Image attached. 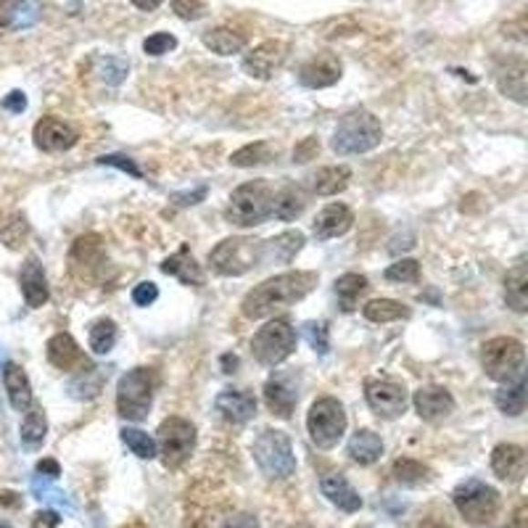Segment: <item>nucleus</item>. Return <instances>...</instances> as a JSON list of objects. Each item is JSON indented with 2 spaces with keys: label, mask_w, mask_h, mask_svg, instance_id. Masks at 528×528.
I'll return each instance as SVG.
<instances>
[{
  "label": "nucleus",
  "mask_w": 528,
  "mask_h": 528,
  "mask_svg": "<svg viewBox=\"0 0 528 528\" xmlns=\"http://www.w3.org/2000/svg\"><path fill=\"white\" fill-rule=\"evenodd\" d=\"M317 273L312 270H296V273H283V275L270 277L264 283H259L256 288H252L243 302H241V312L249 320H262L270 317L280 309H288L294 304L304 302L315 285H317Z\"/></svg>",
  "instance_id": "f257e3e1"
},
{
  "label": "nucleus",
  "mask_w": 528,
  "mask_h": 528,
  "mask_svg": "<svg viewBox=\"0 0 528 528\" xmlns=\"http://www.w3.org/2000/svg\"><path fill=\"white\" fill-rule=\"evenodd\" d=\"M273 202H275V188L267 180L243 182L230 196L225 209L227 223L238 227L264 225L273 217Z\"/></svg>",
  "instance_id": "f03ea898"
},
{
  "label": "nucleus",
  "mask_w": 528,
  "mask_h": 528,
  "mask_svg": "<svg viewBox=\"0 0 528 528\" xmlns=\"http://www.w3.org/2000/svg\"><path fill=\"white\" fill-rule=\"evenodd\" d=\"M383 140V127L365 109L349 111L347 117H341V122L333 132L330 149L338 156H354V153H368L380 146Z\"/></svg>",
  "instance_id": "7ed1b4c3"
},
{
  "label": "nucleus",
  "mask_w": 528,
  "mask_h": 528,
  "mask_svg": "<svg viewBox=\"0 0 528 528\" xmlns=\"http://www.w3.org/2000/svg\"><path fill=\"white\" fill-rule=\"evenodd\" d=\"M209 264L217 275L241 277L254 267H264V246L254 238H225L209 252Z\"/></svg>",
  "instance_id": "20e7f679"
},
{
  "label": "nucleus",
  "mask_w": 528,
  "mask_h": 528,
  "mask_svg": "<svg viewBox=\"0 0 528 528\" xmlns=\"http://www.w3.org/2000/svg\"><path fill=\"white\" fill-rule=\"evenodd\" d=\"M481 368L483 373L497 380V383H510L523 376L526 368V347L518 338L510 336H497L489 338L481 347Z\"/></svg>",
  "instance_id": "39448f33"
},
{
  "label": "nucleus",
  "mask_w": 528,
  "mask_h": 528,
  "mask_svg": "<svg viewBox=\"0 0 528 528\" xmlns=\"http://www.w3.org/2000/svg\"><path fill=\"white\" fill-rule=\"evenodd\" d=\"M153 388H156V373L151 368H135L125 373L117 386V412L129 423L146 420L151 412Z\"/></svg>",
  "instance_id": "423d86ee"
},
{
  "label": "nucleus",
  "mask_w": 528,
  "mask_h": 528,
  "mask_svg": "<svg viewBox=\"0 0 528 528\" xmlns=\"http://www.w3.org/2000/svg\"><path fill=\"white\" fill-rule=\"evenodd\" d=\"M252 452L259 471L267 478H291L296 473V454L291 447V439L283 430L264 428L256 436Z\"/></svg>",
  "instance_id": "0eeeda50"
},
{
  "label": "nucleus",
  "mask_w": 528,
  "mask_h": 528,
  "mask_svg": "<svg viewBox=\"0 0 528 528\" xmlns=\"http://www.w3.org/2000/svg\"><path fill=\"white\" fill-rule=\"evenodd\" d=\"M347 412H344V404L333 397H323L309 407V415H306V430L312 436V441L320 447V450H333L344 433H347Z\"/></svg>",
  "instance_id": "6e6552de"
},
{
  "label": "nucleus",
  "mask_w": 528,
  "mask_h": 528,
  "mask_svg": "<svg viewBox=\"0 0 528 528\" xmlns=\"http://www.w3.org/2000/svg\"><path fill=\"white\" fill-rule=\"evenodd\" d=\"M296 349V330L288 320H273L262 326L252 338L254 359L264 368H277Z\"/></svg>",
  "instance_id": "1a4fd4ad"
},
{
  "label": "nucleus",
  "mask_w": 528,
  "mask_h": 528,
  "mask_svg": "<svg viewBox=\"0 0 528 528\" xmlns=\"http://www.w3.org/2000/svg\"><path fill=\"white\" fill-rule=\"evenodd\" d=\"M457 512L468 521V523H486L497 515L500 510V494L497 489H492L489 483L471 478L465 483H460L452 494Z\"/></svg>",
  "instance_id": "9d476101"
},
{
  "label": "nucleus",
  "mask_w": 528,
  "mask_h": 528,
  "mask_svg": "<svg viewBox=\"0 0 528 528\" xmlns=\"http://www.w3.org/2000/svg\"><path fill=\"white\" fill-rule=\"evenodd\" d=\"M156 433H159L156 447H161L164 468L170 471L182 468L196 450V426L185 418H167Z\"/></svg>",
  "instance_id": "9b49d317"
},
{
  "label": "nucleus",
  "mask_w": 528,
  "mask_h": 528,
  "mask_svg": "<svg viewBox=\"0 0 528 528\" xmlns=\"http://www.w3.org/2000/svg\"><path fill=\"white\" fill-rule=\"evenodd\" d=\"M365 399H368V407L383 420H394V418L404 415V409L409 404L407 388H404L402 383L388 380V378H370V380H365Z\"/></svg>",
  "instance_id": "f8f14e48"
},
{
  "label": "nucleus",
  "mask_w": 528,
  "mask_h": 528,
  "mask_svg": "<svg viewBox=\"0 0 528 528\" xmlns=\"http://www.w3.org/2000/svg\"><path fill=\"white\" fill-rule=\"evenodd\" d=\"M69 264H72V275L79 280H96L103 275L106 267V249H103L101 235L90 233V235H79L69 252Z\"/></svg>",
  "instance_id": "ddd939ff"
},
{
  "label": "nucleus",
  "mask_w": 528,
  "mask_h": 528,
  "mask_svg": "<svg viewBox=\"0 0 528 528\" xmlns=\"http://www.w3.org/2000/svg\"><path fill=\"white\" fill-rule=\"evenodd\" d=\"M264 404H267V409L273 415L288 420L294 415L296 404H299V380H296V376L277 370V373L267 378V383H264Z\"/></svg>",
  "instance_id": "4468645a"
},
{
  "label": "nucleus",
  "mask_w": 528,
  "mask_h": 528,
  "mask_svg": "<svg viewBox=\"0 0 528 528\" xmlns=\"http://www.w3.org/2000/svg\"><path fill=\"white\" fill-rule=\"evenodd\" d=\"M35 146L43 153H64L69 149H75L79 135L69 122L58 119V117H43L35 129H32Z\"/></svg>",
  "instance_id": "2eb2a0df"
},
{
  "label": "nucleus",
  "mask_w": 528,
  "mask_h": 528,
  "mask_svg": "<svg viewBox=\"0 0 528 528\" xmlns=\"http://www.w3.org/2000/svg\"><path fill=\"white\" fill-rule=\"evenodd\" d=\"M285 56H288V46L283 40H264L243 56L241 67L254 79H270L275 75V69L283 67Z\"/></svg>",
  "instance_id": "dca6fc26"
},
{
  "label": "nucleus",
  "mask_w": 528,
  "mask_h": 528,
  "mask_svg": "<svg viewBox=\"0 0 528 528\" xmlns=\"http://www.w3.org/2000/svg\"><path fill=\"white\" fill-rule=\"evenodd\" d=\"M412 404L418 409V415L426 423H441L444 418H450L454 412V397L444 388V386H423L420 391H415Z\"/></svg>",
  "instance_id": "f3484780"
},
{
  "label": "nucleus",
  "mask_w": 528,
  "mask_h": 528,
  "mask_svg": "<svg viewBox=\"0 0 528 528\" xmlns=\"http://www.w3.org/2000/svg\"><path fill=\"white\" fill-rule=\"evenodd\" d=\"M354 225L352 209L347 203H327L326 209L315 217L312 223V233L317 241H330V238H341L347 235Z\"/></svg>",
  "instance_id": "a211bd4d"
},
{
  "label": "nucleus",
  "mask_w": 528,
  "mask_h": 528,
  "mask_svg": "<svg viewBox=\"0 0 528 528\" xmlns=\"http://www.w3.org/2000/svg\"><path fill=\"white\" fill-rule=\"evenodd\" d=\"M341 79V61L333 53H320L315 58H309L299 69V82L304 88L320 90V88H330Z\"/></svg>",
  "instance_id": "6ab92c4d"
},
{
  "label": "nucleus",
  "mask_w": 528,
  "mask_h": 528,
  "mask_svg": "<svg viewBox=\"0 0 528 528\" xmlns=\"http://www.w3.org/2000/svg\"><path fill=\"white\" fill-rule=\"evenodd\" d=\"M19 285H22V294H25V302L29 309H40L43 304L48 302V277L46 270L40 264L37 256H26L25 264H22V273H19Z\"/></svg>",
  "instance_id": "aec40b11"
},
{
  "label": "nucleus",
  "mask_w": 528,
  "mask_h": 528,
  "mask_svg": "<svg viewBox=\"0 0 528 528\" xmlns=\"http://www.w3.org/2000/svg\"><path fill=\"white\" fill-rule=\"evenodd\" d=\"M217 412L223 415L225 423L233 426H243L249 423L254 415H256V399H254L252 391H235V388H225L220 397H217Z\"/></svg>",
  "instance_id": "412c9836"
},
{
  "label": "nucleus",
  "mask_w": 528,
  "mask_h": 528,
  "mask_svg": "<svg viewBox=\"0 0 528 528\" xmlns=\"http://www.w3.org/2000/svg\"><path fill=\"white\" fill-rule=\"evenodd\" d=\"M46 354H48V362L53 368H58L64 373H72V370H79L88 365V357L69 333H56L46 347Z\"/></svg>",
  "instance_id": "4be33fe9"
},
{
  "label": "nucleus",
  "mask_w": 528,
  "mask_h": 528,
  "mask_svg": "<svg viewBox=\"0 0 528 528\" xmlns=\"http://www.w3.org/2000/svg\"><path fill=\"white\" fill-rule=\"evenodd\" d=\"M526 61L518 56V58L502 61L494 72V79H497V88L507 98H512L515 103H526Z\"/></svg>",
  "instance_id": "5701e85b"
},
{
  "label": "nucleus",
  "mask_w": 528,
  "mask_h": 528,
  "mask_svg": "<svg viewBox=\"0 0 528 528\" xmlns=\"http://www.w3.org/2000/svg\"><path fill=\"white\" fill-rule=\"evenodd\" d=\"M492 471L502 481H521L526 473V450L518 444H500L492 452Z\"/></svg>",
  "instance_id": "b1692460"
},
{
  "label": "nucleus",
  "mask_w": 528,
  "mask_h": 528,
  "mask_svg": "<svg viewBox=\"0 0 528 528\" xmlns=\"http://www.w3.org/2000/svg\"><path fill=\"white\" fill-rule=\"evenodd\" d=\"M161 273L177 277L182 285H196V288H202L203 283H206L202 264L196 262V256L191 254L188 246H182L177 254L167 256V259L161 262Z\"/></svg>",
  "instance_id": "393cba45"
},
{
  "label": "nucleus",
  "mask_w": 528,
  "mask_h": 528,
  "mask_svg": "<svg viewBox=\"0 0 528 528\" xmlns=\"http://www.w3.org/2000/svg\"><path fill=\"white\" fill-rule=\"evenodd\" d=\"M3 386H5V394H8V402L16 412H26L35 399H32V386H29V378H26L25 368H19L16 362H5L3 365Z\"/></svg>",
  "instance_id": "a878e982"
},
{
  "label": "nucleus",
  "mask_w": 528,
  "mask_h": 528,
  "mask_svg": "<svg viewBox=\"0 0 528 528\" xmlns=\"http://www.w3.org/2000/svg\"><path fill=\"white\" fill-rule=\"evenodd\" d=\"M320 492H323V497H327V502L336 504L344 512H357L362 507V497L354 492L352 483L341 473H327L320 481Z\"/></svg>",
  "instance_id": "bb28decb"
},
{
  "label": "nucleus",
  "mask_w": 528,
  "mask_h": 528,
  "mask_svg": "<svg viewBox=\"0 0 528 528\" xmlns=\"http://www.w3.org/2000/svg\"><path fill=\"white\" fill-rule=\"evenodd\" d=\"M304 233L302 230H285L270 241H262L264 246V264H288L296 254L302 252L304 246Z\"/></svg>",
  "instance_id": "cd10ccee"
},
{
  "label": "nucleus",
  "mask_w": 528,
  "mask_h": 528,
  "mask_svg": "<svg viewBox=\"0 0 528 528\" xmlns=\"http://www.w3.org/2000/svg\"><path fill=\"white\" fill-rule=\"evenodd\" d=\"M347 452H349V457H352L354 462H359V465H373L376 460H380V454H383V441H380L378 433L362 428V430H357L352 439H349Z\"/></svg>",
  "instance_id": "c85d7f7f"
},
{
  "label": "nucleus",
  "mask_w": 528,
  "mask_h": 528,
  "mask_svg": "<svg viewBox=\"0 0 528 528\" xmlns=\"http://www.w3.org/2000/svg\"><path fill=\"white\" fill-rule=\"evenodd\" d=\"M306 206V196H304L302 185H285L275 191V202H273V217L291 223L296 220Z\"/></svg>",
  "instance_id": "c756f323"
},
{
  "label": "nucleus",
  "mask_w": 528,
  "mask_h": 528,
  "mask_svg": "<svg viewBox=\"0 0 528 528\" xmlns=\"http://www.w3.org/2000/svg\"><path fill=\"white\" fill-rule=\"evenodd\" d=\"M203 46L217 56H233L246 48V37L230 26H214L209 32H203Z\"/></svg>",
  "instance_id": "7c9ffc66"
},
{
  "label": "nucleus",
  "mask_w": 528,
  "mask_h": 528,
  "mask_svg": "<svg viewBox=\"0 0 528 528\" xmlns=\"http://www.w3.org/2000/svg\"><path fill=\"white\" fill-rule=\"evenodd\" d=\"M349 180H352V170L347 164L323 167V170H317V175L312 177V191L317 196H336V193L347 191Z\"/></svg>",
  "instance_id": "2f4dec72"
},
{
  "label": "nucleus",
  "mask_w": 528,
  "mask_h": 528,
  "mask_svg": "<svg viewBox=\"0 0 528 528\" xmlns=\"http://www.w3.org/2000/svg\"><path fill=\"white\" fill-rule=\"evenodd\" d=\"M504 302L515 312H526L528 309V273L523 262L515 264L504 277Z\"/></svg>",
  "instance_id": "473e14b6"
},
{
  "label": "nucleus",
  "mask_w": 528,
  "mask_h": 528,
  "mask_svg": "<svg viewBox=\"0 0 528 528\" xmlns=\"http://www.w3.org/2000/svg\"><path fill=\"white\" fill-rule=\"evenodd\" d=\"M103 376L101 368H96V365H85V368H79V373H77L72 380H69V394L75 397V399H96L98 394H101L103 388Z\"/></svg>",
  "instance_id": "72a5a7b5"
},
{
  "label": "nucleus",
  "mask_w": 528,
  "mask_h": 528,
  "mask_svg": "<svg viewBox=\"0 0 528 528\" xmlns=\"http://www.w3.org/2000/svg\"><path fill=\"white\" fill-rule=\"evenodd\" d=\"M46 433H48V420H46V412L43 407H29L25 412V420L19 428V436H22V444L26 450H40L43 441H46Z\"/></svg>",
  "instance_id": "f704fd0d"
},
{
  "label": "nucleus",
  "mask_w": 528,
  "mask_h": 528,
  "mask_svg": "<svg viewBox=\"0 0 528 528\" xmlns=\"http://www.w3.org/2000/svg\"><path fill=\"white\" fill-rule=\"evenodd\" d=\"M370 288L368 277L357 275V273H347L336 280V299H338V306L344 312H354L357 304H359V296Z\"/></svg>",
  "instance_id": "c9c22d12"
},
{
  "label": "nucleus",
  "mask_w": 528,
  "mask_h": 528,
  "mask_svg": "<svg viewBox=\"0 0 528 528\" xmlns=\"http://www.w3.org/2000/svg\"><path fill=\"white\" fill-rule=\"evenodd\" d=\"M277 156V149L273 143H267V140H256V143H249V146H243V149H238V151L230 156V164L233 167H243V170H249V167H262V164H267V161H273Z\"/></svg>",
  "instance_id": "e433bc0d"
},
{
  "label": "nucleus",
  "mask_w": 528,
  "mask_h": 528,
  "mask_svg": "<svg viewBox=\"0 0 528 528\" xmlns=\"http://www.w3.org/2000/svg\"><path fill=\"white\" fill-rule=\"evenodd\" d=\"M494 404L500 407L502 415H510V418L523 415L526 412V378L521 376L512 386L507 383V388H500L494 397Z\"/></svg>",
  "instance_id": "4c0bfd02"
},
{
  "label": "nucleus",
  "mask_w": 528,
  "mask_h": 528,
  "mask_svg": "<svg viewBox=\"0 0 528 528\" xmlns=\"http://www.w3.org/2000/svg\"><path fill=\"white\" fill-rule=\"evenodd\" d=\"M362 315L370 323H397V320H407L409 317V306L394 299H373L362 306Z\"/></svg>",
  "instance_id": "58836bf2"
},
{
  "label": "nucleus",
  "mask_w": 528,
  "mask_h": 528,
  "mask_svg": "<svg viewBox=\"0 0 528 528\" xmlns=\"http://www.w3.org/2000/svg\"><path fill=\"white\" fill-rule=\"evenodd\" d=\"M117 338H119V327L114 320H109V317H103V320H96L93 326H90V336H88V341H90V349L103 357V354H109L114 349V344H117Z\"/></svg>",
  "instance_id": "ea45409f"
},
{
  "label": "nucleus",
  "mask_w": 528,
  "mask_h": 528,
  "mask_svg": "<svg viewBox=\"0 0 528 528\" xmlns=\"http://www.w3.org/2000/svg\"><path fill=\"white\" fill-rule=\"evenodd\" d=\"M0 238H3V243H5L11 252L22 249L25 241L29 238V225H26L25 214H11V217L0 225Z\"/></svg>",
  "instance_id": "a19ab883"
},
{
  "label": "nucleus",
  "mask_w": 528,
  "mask_h": 528,
  "mask_svg": "<svg viewBox=\"0 0 528 528\" xmlns=\"http://www.w3.org/2000/svg\"><path fill=\"white\" fill-rule=\"evenodd\" d=\"M122 441L132 450V454H138L140 460H153L159 454L156 447V439H151L146 430H138V428H122Z\"/></svg>",
  "instance_id": "79ce46f5"
},
{
  "label": "nucleus",
  "mask_w": 528,
  "mask_h": 528,
  "mask_svg": "<svg viewBox=\"0 0 528 528\" xmlns=\"http://www.w3.org/2000/svg\"><path fill=\"white\" fill-rule=\"evenodd\" d=\"M394 478H397L399 483H404V486H420V483H426L428 478H430V471H428L423 462L404 457V460L394 462Z\"/></svg>",
  "instance_id": "37998d69"
},
{
  "label": "nucleus",
  "mask_w": 528,
  "mask_h": 528,
  "mask_svg": "<svg viewBox=\"0 0 528 528\" xmlns=\"http://www.w3.org/2000/svg\"><path fill=\"white\" fill-rule=\"evenodd\" d=\"M386 280L391 283H418L420 280V262L415 259H399L386 270Z\"/></svg>",
  "instance_id": "c03bdc74"
},
{
  "label": "nucleus",
  "mask_w": 528,
  "mask_h": 528,
  "mask_svg": "<svg viewBox=\"0 0 528 528\" xmlns=\"http://www.w3.org/2000/svg\"><path fill=\"white\" fill-rule=\"evenodd\" d=\"M32 494L37 497V500H46V502H56L61 504V507H67V510H72V502H69V497L61 492V489H56L51 481H43V478H35L32 481Z\"/></svg>",
  "instance_id": "a18cd8bd"
},
{
  "label": "nucleus",
  "mask_w": 528,
  "mask_h": 528,
  "mask_svg": "<svg viewBox=\"0 0 528 528\" xmlns=\"http://www.w3.org/2000/svg\"><path fill=\"white\" fill-rule=\"evenodd\" d=\"M304 336L309 341V347L315 349L317 354H327L330 352V338H327V326L320 320H309L304 323Z\"/></svg>",
  "instance_id": "49530a36"
},
{
  "label": "nucleus",
  "mask_w": 528,
  "mask_h": 528,
  "mask_svg": "<svg viewBox=\"0 0 528 528\" xmlns=\"http://www.w3.org/2000/svg\"><path fill=\"white\" fill-rule=\"evenodd\" d=\"M98 75L106 85H119L127 77V64L119 58H101L98 61Z\"/></svg>",
  "instance_id": "de8ad7c7"
},
{
  "label": "nucleus",
  "mask_w": 528,
  "mask_h": 528,
  "mask_svg": "<svg viewBox=\"0 0 528 528\" xmlns=\"http://www.w3.org/2000/svg\"><path fill=\"white\" fill-rule=\"evenodd\" d=\"M175 48L177 37L170 35V32H156L151 37H146V43H143V51L149 53V56H164V53L175 51Z\"/></svg>",
  "instance_id": "09e8293b"
},
{
  "label": "nucleus",
  "mask_w": 528,
  "mask_h": 528,
  "mask_svg": "<svg viewBox=\"0 0 528 528\" xmlns=\"http://www.w3.org/2000/svg\"><path fill=\"white\" fill-rule=\"evenodd\" d=\"M98 164H101V167H117V170H122V172H127V175L138 177V180L143 177L140 167H138L129 156H125V153H106V156L98 159Z\"/></svg>",
  "instance_id": "8fccbe9b"
},
{
  "label": "nucleus",
  "mask_w": 528,
  "mask_h": 528,
  "mask_svg": "<svg viewBox=\"0 0 528 528\" xmlns=\"http://www.w3.org/2000/svg\"><path fill=\"white\" fill-rule=\"evenodd\" d=\"M172 11L185 22H196L206 11V0H172Z\"/></svg>",
  "instance_id": "3c124183"
},
{
  "label": "nucleus",
  "mask_w": 528,
  "mask_h": 528,
  "mask_svg": "<svg viewBox=\"0 0 528 528\" xmlns=\"http://www.w3.org/2000/svg\"><path fill=\"white\" fill-rule=\"evenodd\" d=\"M156 299H159V288L151 280H143V283H138L132 288V302L138 304V306H151Z\"/></svg>",
  "instance_id": "603ef678"
},
{
  "label": "nucleus",
  "mask_w": 528,
  "mask_h": 528,
  "mask_svg": "<svg viewBox=\"0 0 528 528\" xmlns=\"http://www.w3.org/2000/svg\"><path fill=\"white\" fill-rule=\"evenodd\" d=\"M19 5H22V0H0V32L14 29L16 14H19Z\"/></svg>",
  "instance_id": "864d4df0"
},
{
  "label": "nucleus",
  "mask_w": 528,
  "mask_h": 528,
  "mask_svg": "<svg viewBox=\"0 0 528 528\" xmlns=\"http://www.w3.org/2000/svg\"><path fill=\"white\" fill-rule=\"evenodd\" d=\"M320 153V143L317 138H304L302 143L294 149V164H306L309 159H315Z\"/></svg>",
  "instance_id": "5fc2aeb1"
},
{
  "label": "nucleus",
  "mask_w": 528,
  "mask_h": 528,
  "mask_svg": "<svg viewBox=\"0 0 528 528\" xmlns=\"http://www.w3.org/2000/svg\"><path fill=\"white\" fill-rule=\"evenodd\" d=\"M206 193H209V188L202 185V188L188 191V193H175V196H172V202H175L177 206H193V203L203 202V199H206Z\"/></svg>",
  "instance_id": "6e6d98bb"
},
{
  "label": "nucleus",
  "mask_w": 528,
  "mask_h": 528,
  "mask_svg": "<svg viewBox=\"0 0 528 528\" xmlns=\"http://www.w3.org/2000/svg\"><path fill=\"white\" fill-rule=\"evenodd\" d=\"M3 109L11 111V114H22L26 109V96L22 90H11V93L3 98Z\"/></svg>",
  "instance_id": "4d7b16f0"
},
{
  "label": "nucleus",
  "mask_w": 528,
  "mask_h": 528,
  "mask_svg": "<svg viewBox=\"0 0 528 528\" xmlns=\"http://www.w3.org/2000/svg\"><path fill=\"white\" fill-rule=\"evenodd\" d=\"M58 523H61V515H58V512H53V510H43V512H37V515H35L32 528H56Z\"/></svg>",
  "instance_id": "13d9d810"
},
{
  "label": "nucleus",
  "mask_w": 528,
  "mask_h": 528,
  "mask_svg": "<svg viewBox=\"0 0 528 528\" xmlns=\"http://www.w3.org/2000/svg\"><path fill=\"white\" fill-rule=\"evenodd\" d=\"M223 528H259V521L254 515H249V512H241V515L230 518Z\"/></svg>",
  "instance_id": "bf43d9fd"
},
{
  "label": "nucleus",
  "mask_w": 528,
  "mask_h": 528,
  "mask_svg": "<svg viewBox=\"0 0 528 528\" xmlns=\"http://www.w3.org/2000/svg\"><path fill=\"white\" fill-rule=\"evenodd\" d=\"M37 473H40V476H46V478H58L61 476V468H58V462H56V460H40V462H37Z\"/></svg>",
  "instance_id": "052dcab7"
},
{
  "label": "nucleus",
  "mask_w": 528,
  "mask_h": 528,
  "mask_svg": "<svg viewBox=\"0 0 528 528\" xmlns=\"http://www.w3.org/2000/svg\"><path fill=\"white\" fill-rule=\"evenodd\" d=\"M220 362H223V370H225V373H235V370L241 368V359H238L235 354H223Z\"/></svg>",
  "instance_id": "680f3d73"
},
{
  "label": "nucleus",
  "mask_w": 528,
  "mask_h": 528,
  "mask_svg": "<svg viewBox=\"0 0 528 528\" xmlns=\"http://www.w3.org/2000/svg\"><path fill=\"white\" fill-rule=\"evenodd\" d=\"M164 0H132V5H138L140 11H156Z\"/></svg>",
  "instance_id": "e2e57ef3"
},
{
  "label": "nucleus",
  "mask_w": 528,
  "mask_h": 528,
  "mask_svg": "<svg viewBox=\"0 0 528 528\" xmlns=\"http://www.w3.org/2000/svg\"><path fill=\"white\" fill-rule=\"evenodd\" d=\"M16 497H19V494H14V492H0V502L3 504H19Z\"/></svg>",
  "instance_id": "0e129e2a"
},
{
  "label": "nucleus",
  "mask_w": 528,
  "mask_h": 528,
  "mask_svg": "<svg viewBox=\"0 0 528 528\" xmlns=\"http://www.w3.org/2000/svg\"><path fill=\"white\" fill-rule=\"evenodd\" d=\"M0 528H11V526H8V523H5V521H0Z\"/></svg>",
  "instance_id": "69168bd1"
},
{
  "label": "nucleus",
  "mask_w": 528,
  "mask_h": 528,
  "mask_svg": "<svg viewBox=\"0 0 528 528\" xmlns=\"http://www.w3.org/2000/svg\"><path fill=\"white\" fill-rule=\"evenodd\" d=\"M294 528H312V526H304V523H302V526H294Z\"/></svg>",
  "instance_id": "338daca9"
}]
</instances>
